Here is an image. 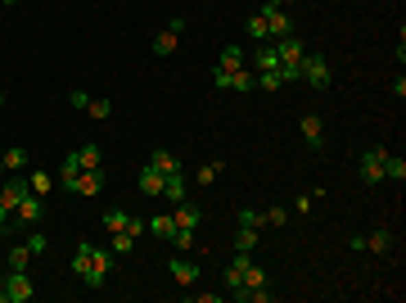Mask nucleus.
<instances>
[{"label": "nucleus", "mask_w": 406, "mask_h": 303, "mask_svg": "<svg viewBox=\"0 0 406 303\" xmlns=\"http://www.w3.org/2000/svg\"><path fill=\"white\" fill-rule=\"evenodd\" d=\"M267 14V27H271V41H280V36H294V19H289L285 5H276V0H262V10Z\"/></svg>", "instance_id": "nucleus-1"}, {"label": "nucleus", "mask_w": 406, "mask_h": 303, "mask_svg": "<svg viewBox=\"0 0 406 303\" xmlns=\"http://www.w3.org/2000/svg\"><path fill=\"white\" fill-rule=\"evenodd\" d=\"M298 73H302V82H311L316 91H325V87L334 82L330 64H325V54H311V50H307V59H302V68H298Z\"/></svg>", "instance_id": "nucleus-2"}, {"label": "nucleus", "mask_w": 406, "mask_h": 303, "mask_svg": "<svg viewBox=\"0 0 406 303\" xmlns=\"http://www.w3.org/2000/svg\"><path fill=\"white\" fill-rule=\"evenodd\" d=\"M0 290H5V303H27L36 294V285H32L27 271H10V276L0 281Z\"/></svg>", "instance_id": "nucleus-3"}, {"label": "nucleus", "mask_w": 406, "mask_h": 303, "mask_svg": "<svg viewBox=\"0 0 406 303\" xmlns=\"http://www.w3.org/2000/svg\"><path fill=\"white\" fill-rule=\"evenodd\" d=\"M384 159H388V150H384V145H370V150L361 154V181H366V186L384 181Z\"/></svg>", "instance_id": "nucleus-4"}, {"label": "nucleus", "mask_w": 406, "mask_h": 303, "mask_svg": "<svg viewBox=\"0 0 406 303\" xmlns=\"http://www.w3.org/2000/svg\"><path fill=\"white\" fill-rule=\"evenodd\" d=\"M99 186H104V168H82L68 195H82V199H91V195H99Z\"/></svg>", "instance_id": "nucleus-5"}, {"label": "nucleus", "mask_w": 406, "mask_h": 303, "mask_svg": "<svg viewBox=\"0 0 406 303\" xmlns=\"http://www.w3.org/2000/svg\"><path fill=\"white\" fill-rule=\"evenodd\" d=\"M41 213H45V199L27 190V195H23V204L14 208V222H23V227H36V222H41Z\"/></svg>", "instance_id": "nucleus-6"}, {"label": "nucleus", "mask_w": 406, "mask_h": 303, "mask_svg": "<svg viewBox=\"0 0 406 303\" xmlns=\"http://www.w3.org/2000/svg\"><path fill=\"white\" fill-rule=\"evenodd\" d=\"M108 271H113V254L95 245V249H91V276H86V285H104Z\"/></svg>", "instance_id": "nucleus-7"}, {"label": "nucleus", "mask_w": 406, "mask_h": 303, "mask_svg": "<svg viewBox=\"0 0 406 303\" xmlns=\"http://www.w3.org/2000/svg\"><path fill=\"white\" fill-rule=\"evenodd\" d=\"M27 190H32V186H27V177H23V172H19V177H10V181L0 186V204L14 213V208L23 204V195H27Z\"/></svg>", "instance_id": "nucleus-8"}, {"label": "nucleus", "mask_w": 406, "mask_h": 303, "mask_svg": "<svg viewBox=\"0 0 406 303\" xmlns=\"http://www.w3.org/2000/svg\"><path fill=\"white\" fill-rule=\"evenodd\" d=\"M298 131H302V141H307L311 150H321V145H325V122H321V113H302Z\"/></svg>", "instance_id": "nucleus-9"}, {"label": "nucleus", "mask_w": 406, "mask_h": 303, "mask_svg": "<svg viewBox=\"0 0 406 303\" xmlns=\"http://www.w3.org/2000/svg\"><path fill=\"white\" fill-rule=\"evenodd\" d=\"M171 222H176V227H199L203 222V208L199 204H190V199H181V204H171Z\"/></svg>", "instance_id": "nucleus-10"}, {"label": "nucleus", "mask_w": 406, "mask_h": 303, "mask_svg": "<svg viewBox=\"0 0 406 303\" xmlns=\"http://www.w3.org/2000/svg\"><path fill=\"white\" fill-rule=\"evenodd\" d=\"M167 271L176 285H199V262H190V258H171Z\"/></svg>", "instance_id": "nucleus-11"}, {"label": "nucleus", "mask_w": 406, "mask_h": 303, "mask_svg": "<svg viewBox=\"0 0 406 303\" xmlns=\"http://www.w3.org/2000/svg\"><path fill=\"white\" fill-rule=\"evenodd\" d=\"M393 249V231L388 227H374L370 236H361V254H388Z\"/></svg>", "instance_id": "nucleus-12"}, {"label": "nucleus", "mask_w": 406, "mask_h": 303, "mask_svg": "<svg viewBox=\"0 0 406 303\" xmlns=\"http://www.w3.org/2000/svg\"><path fill=\"white\" fill-rule=\"evenodd\" d=\"M150 168H158L163 177H176V172H181L176 154H171V150H163V145H154V150H150Z\"/></svg>", "instance_id": "nucleus-13"}, {"label": "nucleus", "mask_w": 406, "mask_h": 303, "mask_svg": "<svg viewBox=\"0 0 406 303\" xmlns=\"http://www.w3.org/2000/svg\"><path fill=\"white\" fill-rule=\"evenodd\" d=\"M248 59H244V45L239 41H230V45H222V54H217V68H226V73H235V68H244Z\"/></svg>", "instance_id": "nucleus-14"}, {"label": "nucleus", "mask_w": 406, "mask_h": 303, "mask_svg": "<svg viewBox=\"0 0 406 303\" xmlns=\"http://www.w3.org/2000/svg\"><path fill=\"white\" fill-rule=\"evenodd\" d=\"M163 181H167V177L158 172V168H150V163H145V168H140V195H163Z\"/></svg>", "instance_id": "nucleus-15"}, {"label": "nucleus", "mask_w": 406, "mask_h": 303, "mask_svg": "<svg viewBox=\"0 0 406 303\" xmlns=\"http://www.w3.org/2000/svg\"><path fill=\"white\" fill-rule=\"evenodd\" d=\"M0 168H5V172H23V168H27V150H23V145L0 150Z\"/></svg>", "instance_id": "nucleus-16"}, {"label": "nucleus", "mask_w": 406, "mask_h": 303, "mask_svg": "<svg viewBox=\"0 0 406 303\" xmlns=\"http://www.w3.org/2000/svg\"><path fill=\"white\" fill-rule=\"evenodd\" d=\"M285 87V73H280V64H271V68H257V91H280Z\"/></svg>", "instance_id": "nucleus-17"}, {"label": "nucleus", "mask_w": 406, "mask_h": 303, "mask_svg": "<svg viewBox=\"0 0 406 303\" xmlns=\"http://www.w3.org/2000/svg\"><path fill=\"white\" fill-rule=\"evenodd\" d=\"M77 172H82V163H77V150H73V154H64V163H59V186H64V190H73Z\"/></svg>", "instance_id": "nucleus-18"}, {"label": "nucleus", "mask_w": 406, "mask_h": 303, "mask_svg": "<svg viewBox=\"0 0 406 303\" xmlns=\"http://www.w3.org/2000/svg\"><path fill=\"white\" fill-rule=\"evenodd\" d=\"M257 87V73H253V68H235V73H230V91H239V96H248V91H253Z\"/></svg>", "instance_id": "nucleus-19"}, {"label": "nucleus", "mask_w": 406, "mask_h": 303, "mask_svg": "<svg viewBox=\"0 0 406 303\" xmlns=\"http://www.w3.org/2000/svg\"><path fill=\"white\" fill-rule=\"evenodd\" d=\"M32 258H36V254L27 249V245H14V249L5 254V267H10V271H27V262H32Z\"/></svg>", "instance_id": "nucleus-20"}, {"label": "nucleus", "mask_w": 406, "mask_h": 303, "mask_svg": "<svg viewBox=\"0 0 406 303\" xmlns=\"http://www.w3.org/2000/svg\"><path fill=\"white\" fill-rule=\"evenodd\" d=\"M244 32H248V36H257V41L267 45V41H271V27H267V14H248V19H244Z\"/></svg>", "instance_id": "nucleus-21"}, {"label": "nucleus", "mask_w": 406, "mask_h": 303, "mask_svg": "<svg viewBox=\"0 0 406 303\" xmlns=\"http://www.w3.org/2000/svg\"><path fill=\"white\" fill-rule=\"evenodd\" d=\"M150 231L154 240H171V231H176V222H171V213H158V217H150Z\"/></svg>", "instance_id": "nucleus-22"}, {"label": "nucleus", "mask_w": 406, "mask_h": 303, "mask_svg": "<svg viewBox=\"0 0 406 303\" xmlns=\"http://www.w3.org/2000/svg\"><path fill=\"white\" fill-rule=\"evenodd\" d=\"M176 41H181V32H171V27H163V32L154 36V54H158V59H167V54L176 50Z\"/></svg>", "instance_id": "nucleus-23"}, {"label": "nucleus", "mask_w": 406, "mask_h": 303, "mask_svg": "<svg viewBox=\"0 0 406 303\" xmlns=\"http://www.w3.org/2000/svg\"><path fill=\"white\" fill-rule=\"evenodd\" d=\"M163 199H167V204H181V199H185V177L181 172L163 181Z\"/></svg>", "instance_id": "nucleus-24"}, {"label": "nucleus", "mask_w": 406, "mask_h": 303, "mask_svg": "<svg viewBox=\"0 0 406 303\" xmlns=\"http://www.w3.org/2000/svg\"><path fill=\"white\" fill-rule=\"evenodd\" d=\"M167 245H171L176 254H190L194 245H199V240H194V231H190V227H176V231H171V240H167Z\"/></svg>", "instance_id": "nucleus-25"}, {"label": "nucleus", "mask_w": 406, "mask_h": 303, "mask_svg": "<svg viewBox=\"0 0 406 303\" xmlns=\"http://www.w3.org/2000/svg\"><path fill=\"white\" fill-rule=\"evenodd\" d=\"M77 163H82V168H104V150H99V145H82V150H77Z\"/></svg>", "instance_id": "nucleus-26"}, {"label": "nucleus", "mask_w": 406, "mask_h": 303, "mask_svg": "<svg viewBox=\"0 0 406 303\" xmlns=\"http://www.w3.org/2000/svg\"><path fill=\"white\" fill-rule=\"evenodd\" d=\"M91 249H95V245H77V254H73V271L82 276V281L91 276Z\"/></svg>", "instance_id": "nucleus-27"}, {"label": "nucleus", "mask_w": 406, "mask_h": 303, "mask_svg": "<svg viewBox=\"0 0 406 303\" xmlns=\"http://www.w3.org/2000/svg\"><path fill=\"white\" fill-rule=\"evenodd\" d=\"M257 285H271V281H267V271L257 267V262H248V267H244V285H239V290H257ZM230 294H235V290H230Z\"/></svg>", "instance_id": "nucleus-28"}, {"label": "nucleus", "mask_w": 406, "mask_h": 303, "mask_svg": "<svg viewBox=\"0 0 406 303\" xmlns=\"http://www.w3.org/2000/svg\"><path fill=\"white\" fill-rule=\"evenodd\" d=\"M402 177H406V159L402 154H388L384 159V181H402Z\"/></svg>", "instance_id": "nucleus-29"}, {"label": "nucleus", "mask_w": 406, "mask_h": 303, "mask_svg": "<svg viewBox=\"0 0 406 303\" xmlns=\"http://www.w3.org/2000/svg\"><path fill=\"white\" fill-rule=\"evenodd\" d=\"M235 299H244V303H271V299H276V290H267V285H257V290H235Z\"/></svg>", "instance_id": "nucleus-30"}, {"label": "nucleus", "mask_w": 406, "mask_h": 303, "mask_svg": "<svg viewBox=\"0 0 406 303\" xmlns=\"http://www.w3.org/2000/svg\"><path fill=\"white\" fill-rule=\"evenodd\" d=\"M235 222H239V227H248V231H262V227H267V217H262V213H253V208H239V213H235Z\"/></svg>", "instance_id": "nucleus-31"}, {"label": "nucleus", "mask_w": 406, "mask_h": 303, "mask_svg": "<svg viewBox=\"0 0 406 303\" xmlns=\"http://www.w3.org/2000/svg\"><path fill=\"white\" fill-rule=\"evenodd\" d=\"M99 222H104L108 231H127V227H131V213H122V208H113V213H104Z\"/></svg>", "instance_id": "nucleus-32"}, {"label": "nucleus", "mask_w": 406, "mask_h": 303, "mask_svg": "<svg viewBox=\"0 0 406 303\" xmlns=\"http://www.w3.org/2000/svg\"><path fill=\"white\" fill-rule=\"evenodd\" d=\"M27 186H32V195H50V186H54V177L50 172H32V177H27Z\"/></svg>", "instance_id": "nucleus-33"}, {"label": "nucleus", "mask_w": 406, "mask_h": 303, "mask_svg": "<svg viewBox=\"0 0 406 303\" xmlns=\"http://www.w3.org/2000/svg\"><path fill=\"white\" fill-rule=\"evenodd\" d=\"M222 168H226V163H222V159H217V163H203L199 172H194V181H199V186H208V181H217V177H222Z\"/></svg>", "instance_id": "nucleus-34"}, {"label": "nucleus", "mask_w": 406, "mask_h": 303, "mask_svg": "<svg viewBox=\"0 0 406 303\" xmlns=\"http://www.w3.org/2000/svg\"><path fill=\"white\" fill-rule=\"evenodd\" d=\"M86 113H91L95 122H108V118H113V104H108V100H91V104H86Z\"/></svg>", "instance_id": "nucleus-35"}, {"label": "nucleus", "mask_w": 406, "mask_h": 303, "mask_svg": "<svg viewBox=\"0 0 406 303\" xmlns=\"http://www.w3.org/2000/svg\"><path fill=\"white\" fill-rule=\"evenodd\" d=\"M108 249L113 254H131L136 249V236H131V231H113V245H108Z\"/></svg>", "instance_id": "nucleus-36"}, {"label": "nucleus", "mask_w": 406, "mask_h": 303, "mask_svg": "<svg viewBox=\"0 0 406 303\" xmlns=\"http://www.w3.org/2000/svg\"><path fill=\"white\" fill-rule=\"evenodd\" d=\"M235 249H244V254H253V249H257V231H248V227H239V231H235Z\"/></svg>", "instance_id": "nucleus-37"}, {"label": "nucleus", "mask_w": 406, "mask_h": 303, "mask_svg": "<svg viewBox=\"0 0 406 303\" xmlns=\"http://www.w3.org/2000/svg\"><path fill=\"white\" fill-rule=\"evenodd\" d=\"M262 217H267V227H289V208H267V213H262Z\"/></svg>", "instance_id": "nucleus-38"}, {"label": "nucleus", "mask_w": 406, "mask_h": 303, "mask_svg": "<svg viewBox=\"0 0 406 303\" xmlns=\"http://www.w3.org/2000/svg\"><path fill=\"white\" fill-rule=\"evenodd\" d=\"M23 245H27V249H32V254H45V236H41V231H32V236L23 240Z\"/></svg>", "instance_id": "nucleus-39"}, {"label": "nucleus", "mask_w": 406, "mask_h": 303, "mask_svg": "<svg viewBox=\"0 0 406 303\" xmlns=\"http://www.w3.org/2000/svg\"><path fill=\"white\" fill-rule=\"evenodd\" d=\"M213 82H217V91H230V73L226 68H213Z\"/></svg>", "instance_id": "nucleus-40"}, {"label": "nucleus", "mask_w": 406, "mask_h": 303, "mask_svg": "<svg viewBox=\"0 0 406 303\" xmlns=\"http://www.w3.org/2000/svg\"><path fill=\"white\" fill-rule=\"evenodd\" d=\"M145 227H150V222H145V217H131V227H127V231H131V236L140 240V236H145Z\"/></svg>", "instance_id": "nucleus-41"}, {"label": "nucleus", "mask_w": 406, "mask_h": 303, "mask_svg": "<svg viewBox=\"0 0 406 303\" xmlns=\"http://www.w3.org/2000/svg\"><path fill=\"white\" fill-rule=\"evenodd\" d=\"M276 5H285V10H289V5H294V0H276Z\"/></svg>", "instance_id": "nucleus-42"}, {"label": "nucleus", "mask_w": 406, "mask_h": 303, "mask_svg": "<svg viewBox=\"0 0 406 303\" xmlns=\"http://www.w3.org/2000/svg\"><path fill=\"white\" fill-rule=\"evenodd\" d=\"M0 5H19V0H0Z\"/></svg>", "instance_id": "nucleus-43"}, {"label": "nucleus", "mask_w": 406, "mask_h": 303, "mask_svg": "<svg viewBox=\"0 0 406 303\" xmlns=\"http://www.w3.org/2000/svg\"><path fill=\"white\" fill-rule=\"evenodd\" d=\"M0 109H5V91H0Z\"/></svg>", "instance_id": "nucleus-44"}, {"label": "nucleus", "mask_w": 406, "mask_h": 303, "mask_svg": "<svg viewBox=\"0 0 406 303\" xmlns=\"http://www.w3.org/2000/svg\"><path fill=\"white\" fill-rule=\"evenodd\" d=\"M0 303H5V290H0Z\"/></svg>", "instance_id": "nucleus-45"}, {"label": "nucleus", "mask_w": 406, "mask_h": 303, "mask_svg": "<svg viewBox=\"0 0 406 303\" xmlns=\"http://www.w3.org/2000/svg\"><path fill=\"white\" fill-rule=\"evenodd\" d=\"M0 177H5V168H0Z\"/></svg>", "instance_id": "nucleus-46"}]
</instances>
